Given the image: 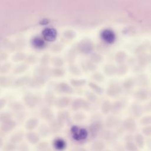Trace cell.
<instances>
[{
  "mask_svg": "<svg viewBox=\"0 0 151 151\" xmlns=\"http://www.w3.org/2000/svg\"><path fill=\"white\" fill-rule=\"evenodd\" d=\"M70 133L73 140L78 143L86 141L89 136L87 129L77 125H73L71 127Z\"/></svg>",
  "mask_w": 151,
  "mask_h": 151,
  "instance_id": "6da1fadb",
  "label": "cell"
},
{
  "mask_svg": "<svg viewBox=\"0 0 151 151\" xmlns=\"http://www.w3.org/2000/svg\"><path fill=\"white\" fill-rule=\"evenodd\" d=\"M104 123L102 120H97L91 122L88 127L89 136L92 139L96 138L100 132L104 129Z\"/></svg>",
  "mask_w": 151,
  "mask_h": 151,
  "instance_id": "7a4b0ae2",
  "label": "cell"
},
{
  "mask_svg": "<svg viewBox=\"0 0 151 151\" xmlns=\"http://www.w3.org/2000/svg\"><path fill=\"white\" fill-rule=\"evenodd\" d=\"M98 136H99L100 140L102 141H105L110 143H113L118 137V135L115 132L108 129H103Z\"/></svg>",
  "mask_w": 151,
  "mask_h": 151,
  "instance_id": "3957f363",
  "label": "cell"
},
{
  "mask_svg": "<svg viewBox=\"0 0 151 151\" xmlns=\"http://www.w3.org/2000/svg\"><path fill=\"white\" fill-rule=\"evenodd\" d=\"M122 120L117 115L111 114L108 116L104 123V126L108 129H113L121 124Z\"/></svg>",
  "mask_w": 151,
  "mask_h": 151,
  "instance_id": "277c9868",
  "label": "cell"
},
{
  "mask_svg": "<svg viewBox=\"0 0 151 151\" xmlns=\"http://www.w3.org/2000/svg\"><path fill=\"white\" fill-rule=\"evenodd\" d=\"M121 126L124 131L129 133L134 132L137 129V124L134 119L132 117H127L122 121Z\"/></svg>",
  "mask_w": 151,
  "mask_h": 151,
  "instance_id": "5b68a950",
  "label": "cell"
},
{
  "mask_svg": "<svg viewBox=\"0 0 151 151\" xmlns=\"http://www.w3.org/2000/svg\"><path fill=\"white\" fill-rule=\"evenodd\" d=\"M41 117L48 123L54 119V113L53 111L47 106L42 107L40 111Z\"/></svg>",
  "mask_w": 151,
  "mask_h": 151,
  "instance_id": "8992f818",
  "label": "cell"
},
{
  "mask_svg": "<svg viewBox=\"0 0 151 151\" xmlns=\"http://www.w3.org/2000/svg\"><path fill=\"white\" fill-rule=\"evenodd\" d=\"M55 119L59 123L64 126L66 123L68 124L70 123L71 120V116L68 111L63 110L59 111L57 113V117Z\"/></svg>",
  "mask_w": 151,
  "mask_h": 151,
  "instance_id": "52a82bcc",
  "label": "cell"
},
{
  "mask_svg": "<svg viewBox=\"0 0 151 151\" xmlns=\"http://www.w3.org/2000/svg\"><path fill=\"white\" fill-rule=\"evenodd\" d=\"M52 145L55 151H64L67 147V142L62 137H56L52 142Z\"/></svg>",
  "mask_w": 151,
  "mask_h": 151,
  "instance_id": "ba28073f",
  "label": "cell"
},
{
  "mask_svg": "<svg viewBox=\"0 0 151 151\" xmlns=\"http://www.w3.org/2000/svg\"><path fill=\"white\" fill-rule=\"evenodd\" d=\"M142 107L138 104L134 103L131 105L129 110V113L131 117L133 119H139L143 114Z\"/></svg>",
  "mask_w": 151,
  "mask_h": 151,
  "instance_id": "9c48e42d",
  "label": "cell"
},
{
  "mask_svg": "<svg viewBox=\"0 0 151 151\" xmlns=\"http://www.w3.org/2000/svg\"><path fill=\"white\" fill-rule=\"evenodd\" d=\"M42 35L44 39L48 41H53L57 38V31L54 28H48L42 31Z\"/></svg>",
  "mask_w": 151,
  "mask_h": 151,
  "instance_id": "30bf717a",
  "label": "cell"
},
{
  "mask_svg": "<svg viewBox=\"0 0 151 151\" xmlns=\"http://www.w3.org/2000/svg\"><path fill=\"white\" fill-rule=\"evenodd\" d=\"M48 127L50 128L51 133H57L61 131L62 128L64 127L63 124L59 123L56 119H54L50 122H48Z\"/></svg>",
  "mask_w": 151,
  "mask_h": 151,
  "instance_id": "8fae6325",
  "label": "cell"
},
{
  "mask_svg": "<svg viewBox=\"0 0 151 151\" xmlns=\"http://www.w3.org/2000/svg\"><path fill=\"white\" fill-rule=\"evenodd\" d=\"M102 39L107 43H112L115 40L114 33L110 29H105L101 34Z\"/></svg>",
  "mask_w": 151,
  "mask_h": 151,
  "instance_id": "7c38bea8",
  "label": "cell"
},
{
  "mask_svg": "<svg viewBox=\"0 0 151 151\" xmlns=\"http://www.w3.org/2000/svg\"><path fill=\"white\" fill-rule=\"evenodd\" d=\"M70 103V100L68 97H63L55 100L54 104L58 109H62L67 107Z\"/></svg>",
  "mask_w": 151,
  "mask_h": 151,
  "instance_id": "4fadbf2b",
  "label": "cell"
},
{
  "mask_svg": "<svg viewBox=\"0 0 151 151\" xmlns=\"http://www.w3.org/2000/svg\"><path fill=\"white\" fill-rule=\"evenodd\" d=\"M123 109V104L119 101H114L111 105L110 112L113 115H118L120 114Z\"/></svg>",
  "mask_w": 151,
  "mask_h": 151,
  "instance_id": "5bb4252c",
  "label": "cell"
},
{
  "mask_svg": "<svg viewBox=\"0 0 151 151\" xmlns=\"http://www.w3.org/2000/svg\"><path fill=\"white\" fill-rule=\"evenodd\" d=\"M133 142L139 149H142L145 146L146 140L143 134L141 133H136L134 135Z\"/></svg>",
  "mask_w": 151,
  "mask_h": 151,
  "instance_id": "9a60e30c",
  "label": "cell"
},
{
  "mask_svg": "<svg viewBox=\"0 0 151 151\" xmlns=\"http://www.w3.org/2000/svg\"><path fill=\"white\" fill-rule=\"evenodd\" d=\"M105 149V143L101 140H96L91 145V151H103Z\"/></svg>",
  "mask_w": 151,
  "mask_h": 151,
  "instance_id": "2e32d148",
  "label": "cell"
},
{
  "mask_svg": "<svg viewBox=\"0 0 151 151\" xmlns=\"http://www.w3.org/2000/svg\"><path fill=\"white\" fill-rule=\"evenodd\" d=\"M27 139L29 142L32 144H37L40 142V136L38 133L35 132H30L26 135Z\"/></svg>",
  "mask_w": 151,
  "mask_h": 151,
  "instance_id": "e0dca14e",
  "label": "cell"
},
{
  "mask_svg": "<svg viewBox=\"0 0 151 151\" xmlns=\"http://www.w3.org/2000/svg\"><path fill=\"white\" fill-rule=\"evenodd\" d=\"M50 128L45 124H41L38 128V134L42 137H46L50 134Z\"/></svg>",
  "mask_w": 151,
  "mask_h": 151,
  "instance_id": "ac0fdd59",
  "label": "cell"
},
{
  "mask_svg": "<svg viewBox=\"0 0 151 151\" xmlns=\"http://www.w3.org/2000/svg\"><path fill=\"white\" fill-rule=\"evenodd\" d=\"M39 121L37 118L32 117L29 119L25 124V127L28 130H32L35 129L38 125Z\"/></svg>",
  "mask_w": 151,
  "mask_h": 151,
  "instance_id": "d6986e66",
  "label": "cell"
},
{
  "mask_svg": "<svg viewBox=\"0 0 151 151\" xmlns=\"http://www.w3.org/2000/svg\"><path fill=\"white\" fill-rule=\"evenodd\" d=\"M86 119V115L82 111H76L72 116L71 119L76 123H81Z\"/></svg>",
  "mask_w": 151,
  "mask_h": 151,
  "instance_id": "ffe728a7",
  "label": "cell"
},
{
  "mask_svg": "<svg viewBox=\"0 0 151 151\" xmlns=\"http://www.w3.org/2000/svg\"><path fill=\"white\" fill-rule=\"evenodd\" d=\"M111 103L109 101H104L100 106L101 113L104 115H107L110 112Z\"/></svg>",
  "mask_w": 151,
  "mask_h": 151,
  "instance_id": "44dd1931",
  "label": "cell"
},
{
  "mask_svg": "<svg viewBox=\"0 0 151 151\" xmlns=\"http://www.w3.org/2000/svg\"><path fill=\"white\" fill-rule=\"evenodd\" d=\"M124 147L126 151H139V149L133 141L125 142Z\"/></svg>",
  "mask_w": 151,
  "mask_h": 151,
  "instance_id": "7402d4cb",
  "label": "cell"
},
{
  "mask_svg": "<svg viewBox=\"0 0 151 151\" xmlns=\"http://www.w3.org/2000/svg\"><path fill=\"white\" fill-rule=\"evenodd\" d=\"M83 99H77L75 100H74L72 103H71V109L74 111H77L79 110L81 107H82V104L83 102Z\"/></svg>",
  "mask_w": 151,
  "mask_h": 151,
  "instance_id": "603a6c76",
  "label": "cell"
},
{
  "mask_svg": "<svg viewBox=\"0 0 151 151\" xmlns=\"http://www.w3.org/2000/svg\"><path fill=\"white\" fill-rule=\"evenodd\" d=\"M37 150L38 151H50V147L48 143L45 141L39 142L37 145Z\"/></svg>",
  "mask_w": 151,
  "mask_h": 151,
  "instance_id": "cb8c5ba5",
  "label": "cell"
},
{
  "mask_svg": "<svg viewBox=\"0 0 151 151\" xmlns=\"http://www.w3.org/2000/svg\"><path fill=\"white\" fill-rule=\"evenodd\" d=\"M140 124L143 126H149L151 124V116L146 115L142 117L139 121Z\"/></svg>",
  "mask_w": 151,
  "mask_h": 151,
  "instance_id": "d4e9b609",
  "label": "cell"
},
{
  "mask_svg": "<svg viewBox=\"0 0 151 151\" xmlns=\"http://www.w3.org/2000/svg\"><path fill=\"white\" fill-rule=\"evenodd\" d=\"M32 44L36 48H41L44 46L45 43H44V41H43V40H42L41 38H35L32 41Z\"/></svg>",
  "mask_w": 151,
  "mask_h": 151,
  "instance_id": "484cf974",
  "label": "cell"
},
{
  "mask_svg": "<svg viewBox=\"0 0 151 151\" xmlns=\"http://www.w3.org/2000/svg\"><path fill=\"white\" fill-rule=\"evenodd\" d=\"M142 134L145 135L147 137H150L151 136V126H144L142 129Z\"/></svg>",
  "mask_w": 151,
  "mask_h": 151,
  "instance_id": "4316f807",
  "label": "cell"
},
{
  "mask_svg": "<svg viewBox=\"0 0 151 151\" xmlns=\"http://www.w3.org/2000/svg\"><path fill=\"white\" fill-rule=\"evenodd\" d=\"M101 119H102V116L101 115L100 113H94L91 115L90 117V122H92L97 120H101Z\"/></svg>",
  "mask_w": 151,
  "mask_h": 151,
  "instance_id": "83f0119b",
  "label": "cell"
},
{
  "mask_svg": "<svg viewBox=\"0 0 151 151\" xmlns=\"http://www.w3.org/2000/svg\"><path fill=\"white\" fill-rule=\"evenodd\" d=\"M136 97L137 99L143 101V100H145L146 99L147 94L145 91H140L136 94Z\"/></svg>",
  "mask_w": 151,
  "mask_h": 151,
  "instance_id": "f1b7e54d",
  "label": "cell"
},
{
  "mask_svg": "<svg viewBox=\"0 0 151 151\" xmlns=\"http://www.w3.org/2000/svg\"><path fill=\"white\" fill-rule=\"evenodd\" d=\"M81 108L86 111H89L91 109V104H90V102L86 101V100H83Z\"/></svg>",
  "mask_w": 151,
  "mask_h": 151,
  "instance_id": "f546056e",
  "label": "cell"
},
{
  "mask_svg": "<svg viewBox=\"0 0 151 151\" xmlns=\"http://www.w3.org/2000/svg\"><path fill=\"white\" fill-rule=\"evenodd\" d=\"M45 100H46V102L48 103V104L50 106H52V105L54 104V103L55 101L54 97L51 94L47 95V96L45 98Z\"/></svg>",
  "mask_w": 151,
  "mask_h": 151,
  "instance_id": "4dcf8cb0",
  "label": "cell"
},
{
  "mask_svg": "<svg viewBox=\"0 0 151 151\" xmlns=\"http://www.w3.org/2000/svg\"><path fill=\"white\" fill-rule=\"evenodd\" d=\"M114 150L115 151H126L124 147V146L120 143H116L114 144Z\"/></svg>",
  "mask_w": 151,
  "mask_h": 151,
  "instance_id": "1f68e13d",
  "label": "cell"
},
{
  "mask_svg": "<svg viewBox=\"0 0 151 151\" xmlns=\"http://www.w3.org/2000/svg\"><path fill=\"white\" fill-rule=\"evenodd\" d=\"M143 110V112L145 113H150L151 111V106L150 103H148L147 104H146L143 108H142Z\"/></svg>",
  "mask_w": 151,
  "mask_h": 151,
  "instance_id": "d6a6232c",
  "label": "cell"
},
{
  "mask_svg": "<svg viewBox=\"0 0 151 151\" xmlns=\"http://www.w3.org/2000/svg\"><path fill=\"white\" fill-rule=\"evenodd\" d=\"M133 138H134V135L132 134V133H129L126 134L124 136V141L125 142H128V141H133Z\"/></svg>",
  "mask_w": 151,
  "mask_h": 151,
  "instance_id": "836d02e7",
  "label": "cell"
},
{
  "mask_svg": "<svg viewBox=\"0 0 151 151\" xmlns=\"http://www.w3.org/2000/svg\"><path fill=\"white\" fill-rule=\"evenodd\" d=\"M87 98L89 100V101L91 102V103H94L96 101L97 97H96V96L94 94H89L87 95Z\"/></svg>",
  "mask_w": 151,
  "mask_h": 151,
  "instance_id": "e575fe53",
  "label": "cell"
},
{
  "mask_svg": "<svg viewBox=\"0 0 151 151\" xmlns=\"http://www.w3.org/2000/svg\"><path fill=\"white\" fill-rule=\"evenodd\" d=\"M73 151H87L86 149H85L84 147L82 146H78L75 147L73 149Z\"/></svg>",
  "mask_w": 151,
  "mask_h": 151,
  "instance_id": "d590c367",
  "label": "cell"
},
{
  "mask_svg": "<svg viewBox=\"0 0 151 151\" xmlns=\"http://www.w3.org/2000/svg\"><path fill=\"white\" fill-rule=\"evenodd\" d=\"M48 22H49V21H48V19H42V21H41L40 22V24H41V25H46V24H47Z\"/></svg>",
  "mask_w": 151,
  "mask_h": 151,
  "instance_id": "8d00e7d4",
  "label": "cell"
},
{
  "mask_svg": "<svg viewBox=\"0 0 151 151\" xmlns=\"http://www.w3.org/2000/svg\"><path fill=\"white\" fill-rule=\"evenodd\" d=\"M103 151H112V150H104Z\"/></svg>",
  "mask_w": 151,
  "mask_h": 151,
  "instance_id": "74e56055",
  "label": "cell"
},
{
  "mask_svg": "<svg viewBox=\"0 0 151 151\" xmlns=\"http://www.w3.org/2000/svg\"><path fill=\"white\" fill-rule=\"evenodd\" d=\"M50 151H52V150H50Z\"/></svg>",
  "mask_w": 151,
  "mask_h": 151,
  "instance_id": "f35d334b",
  "label": "cell"
}]
</instances>
